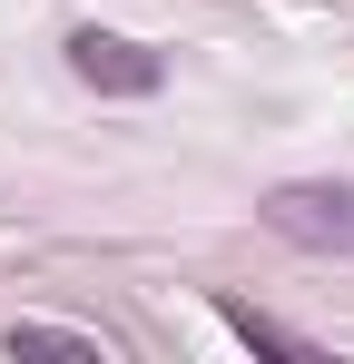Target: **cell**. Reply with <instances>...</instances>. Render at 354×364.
<instances>
[{
    "label": "cell",
    "instance_id": "1",
    "mask_svg": "<svg viewBox=\"0 0 354 364\" xmlns=\"http://www.w3.org/2000/svg\"><path fill=\"white\" fill-rule=\"evenodd\" d=\"M266 227L286 246H315V256H354V187H325V178H295L266 197Z\"/></svg>",
    "mask_w": 354,
    "mask_h": 364
},
{
    "label": "cell",
    "instance_id": "2",
    "mask_svg": "<svg viewBox=\"0 0 354 364\" xmlns=\"http://www.w3.org/2000/svg\"><path fill=\"white\" fill-rule=\"evenodd\" d=\"M69 69H79V89H99V99L168 89V60H158L148 40H118V30H69Z\"/></svg>",
    "mask_w": 354,
    "mask_h": 364
},
{
    "label": "cell",
    "instance_id": "3",
    "mask_svg": "<svg viewBox=\"0 0 354 364\" xmlns=\"http://www.w3.org/2000/svg\"><path fill=\"white\" fill-rule=\"evenodd\" d=\"M227 325L256 345V355H295V364H325V345L315 335H295V325H276V315H256V305H227Z\"/></svg>",
    "mask_w": 354,
    "mask_h": 364
},
{
    "label": "cell",
    "instance_id": "4",
    "mask_svg": "<svg viewBox=\"0 0 354 364\" xmlns=\"http://www.w3.org/2000/svg\"><path fill=\"white\" fill-rule=\"evenodd\" d=\"M0 345H10V355H79V364H99V355H109L99 335H69V325H10Z\"/></svg>",
    "mask_w": 354,
    "mask_h": 364
}]
</instances>
